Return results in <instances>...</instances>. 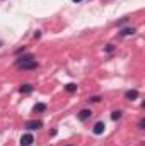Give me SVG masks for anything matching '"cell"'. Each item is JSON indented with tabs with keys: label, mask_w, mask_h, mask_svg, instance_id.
<instances>
[{
	"label": "cell",
	"mask_w": 145,
	"mask_h": 146,
	"mask_svg": "<svg viewBox=\"0 0 145 146\" xmlns=\"http://www.w3.org/2000/svg\"><path fill=\"white\" fill-rule=\"evenodd\" d=\"M15 68H19V70H36L38 66V61L31 56V54H24V56H21V58H17L15 60Z\"/></svg>",
	"instance_id": "cell-1"
},
{
	"label": "cell",
	"mask_w": 145,
	"mask_h": 146,
	"mask_svg": "<svg viewBox=\"0 0 145 146\" xmlns=\"http://www.w3.org/2000/svg\"><path fill=\"white\" fill-rule=\"evenodd\" d=\"M24 127H26L28 131H36L39 127H43V121H28V122L24 124Z\"/></svg>",
	"instance_id": "cell-2"
},
{
	"label": "cell",
	"mask_w": 145,
	"mask_h": 146,
	"mask_svg": "<svg viewBox=\"0 0 145 146\" xmlns=\"http://www.w3.org/2000/svg\"><path fill=\"white\" fill-rule=\"evenodd\" d=\"M104 129H106V124H104L103 121H99V122H96V124H94V127H92V133H94L96 136H101V134L104 133Z\"/></svg>",
	"instance_id": "cell-3"
},
{
	"label": "cell",
	"mask_w": 145,
	"mask_h": 146,
	"mask_svg": "<svg viewBox=\"0 0 145 146\" xmlns=\"http://www.w3.org/2000/svg\"><path fill=\"white\" fill-rule=\"evenodd\" d=\"M33 143H34V136L31 133H28V134H24L21 138V146H31Z\"/></svg>",
	"instance_id": "cell-4"
},
{
	"label": "cell",
	"mask_w": 145,
	"mask_h": 146,
	"mask_svg": "<svg viewBox=\"0 0 145 146\" xmlns=\"http://www.w3.org/2000/svg\"><path fill=\"white\" fill-rule=\"evenodd\" d=\"M125 99L130 100V102H132V100H137V99H138V90H135V88H133V90H126V92H125Z\"/></svg>",
	"instance_id": "cell-5"
},
{
	"label": "cell",
	"mask_w": 145,
	"mask_h": 146,
	"mask_svg": "<svg viewBox=\"0 0 145 146\" xmlns=\"http://www.w3.org/2000/svg\"><path fill=\"white\" fill-rule=\"evenodd\" d=\"M91 115H92V112H91L89 109H84V110H80V112L77 114V117H79V121H82V122H84V121H87V119H89Z\"/></svg>",
	"instance_id": "cell-6"
},
{
	"label": "cell",
	"mask_w": 145,
	"mask_h": 146,
	"mask_svg": "<svg viewBox=\"0 0 145 146\" xmlns=\"http://www.w3.org/2000/svg\"><path fill=\"white\" fill-rule=\"evenodd\" d=\"M19 92H21V94H31V92H33V85H29V83H24V85H21Z\"/></svg>",
	"instance_id": "cell-7"
},
{
	"label": "cell",
	"mask_w": 145,
	"mask_h": 146,
	"mask_svg": "<svg viewBox=\"0 0 145 146\" xmlns=\"http://www.w3.org/2000/svg\"><path fill=\"white\" fill-rule=\"evenodd\" d=\"M132 34H135V27H126V29H121L119 33V36H132Z\"/></svg>",
	"instance_id": "cell-8"
},
{
	"label": "cell",
	"mask_w": 145,
	"mask_h": 146,
	"mask_svg": "<svg viewBox=\"0 0 145 146\" xmlns=\"http://www.w3.org/2000/svg\"><path fill=\"white\" fill-rule=\"evenodd\" d=\"M33 110H34V112H44V110H46V104L39 102V104H36V106L33 107Z\"/></svg>",
	"instance_id": "cell-9"
},
{
	"label": "cell",
	"mask_w": 145,
	"mask_h": 146,
	"mask_svg": "<svg viewBox=\"0 0 145 146\" xmlns=\"http://www.w3.org/2000/svg\"><path fill=\"white\" fill-rule=\"evenodd\" d=\"M65 90L72 94V92H75V90H77V85H75V83H67V85H65Z\"/></svg>",
	"instance_id": "cell-10"
},
{
	"label": "cell",
	"mask_w": 145,
	"mask_h": 146,
	"mask_svg": "<svg viewBox=\"0 0 145 146\" xmlns=\"http://www.w3.org/2000/svg\"><path fill=\"white\" fill-rule=\"evenodd\" d=\"M121 117V110H114V112H111V119L113 121H118Z\"/></svg>",
	"instance_id": "cell-11"
},
{
	"label": "cell",
	"mask_w": 145,
	"mask_h": 146,
	"mask_svg": "<svg viewBox=\"0 0 145 146\" xmlns=\"http://www.w3.org/2000/svg\"><path fill=\"white\" fill-rule=\"evenodd\" d=\"M89 102H94V104H97V102H101V97H99V95H94V97H89Z\"/></svg>",
	"instance_id": "cell-12"
},
{
	"label": "cell",
	"mask_w": 145,
	"mask_h": 146,
	"mask_svg": "<svg viewBox=\"0 0 145 146\" xmlns=\"http://www.w3.org/2000/svg\"><path fill=\"white\" fill-rule=\"evenodd\" d=\"M138 129H145V119H140V122H138Z\"/></svg>",
	"instance_id": "cell-13"
},
{
	"label": "cell",
	"mask_w": 145,
	"mask_h": 146,
	"mask_svg": "<svg viewBox=\"0 0 145 146\" xmlns=\"http://www.w3.org/2000/svg\"><path fill=\"white\" fill-rule=\"evenodd\" d=\"M113 49H114V46H113V44H108V46H106V53H111Z\"/></svg>",
	"instance_id": "cell-14"
},
{
	"label": "cell",
	"mask_w": 145,
	"mask_h": 146,
	"mask_svg": "<svg viewBox=\"0 0 145 146\" xmlns=\"http://www.w3.org/2000/svg\"><path fill=\"white\" fill-rule=\"evenodd\" d=\"M73 2H82V0H73Z\"/></svg>",
	"instance_id": "cell-15"
},
{
	"label": "cell",
	"mask_w": 145,
	"mask_h": 146,
	"mask_svg": "<svg viewBox=\"0 0 145 146\" xmlns=\"http://www.w3.org/2000/svg\"><path fill=\"white\" fill-rule=\"evenodd\" d=\"M2 44H3V42H2V41H0V46H2Z\"/></svg>",
	"instance_id": "cell-16"
},
{
	"label": "cell",
	"mask_w": 145,
	"mask_h": 146,
	"mask_svg": "<svg viewBox=\"0 0 145 146\" xmlns=\"http://www.w3.org/2000/svg\"><path fill=\"white\" fill-rule=\"evenodd\" d=\"M68 146H73V145H68Z\"/></svg>",
	"instance_id": "cell-17"
}]
</instances>
